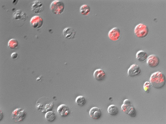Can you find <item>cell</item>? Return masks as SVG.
<instances>
[{
	"label": "cell",
	"mask_w": 166,
	"mask_h": 124,
	"mask_svg": "<svg viewBox=\"0 0 166 124\" xmlns=\"http://www.w3.org/2000/svg\"><path fill=\"white\" fill-rule=\"evenodd\" d=\"M31 8L32 12L38 13L41 12L44 10V6L41 2L36 0L32 2Z\"/></svg>",
	"instance_id": "30bf717a"
},
{
	"label": "cell",
	"mask_w": 166,
	"mask_h": 124,
	"mask_svg": "<svg viewBox=\"0 0 166 124\" xmlns=\"http://www.w3.org/2000/svg\"><path fill=\"white\" fill-rule=\"evenodd\" d=\"M17 53L16 52H13L11 55V56L13 59L16 58L17 57Z\"/></svg>",
	"instance_id": "603a6c76"
},
{
	"label": "cell",
	"mask_w": 166,
	"mask_h": 124,
	"mask_svg": "<svg viewBox=\"0 0 166 124\" xmlns=\"http://www.w3.org/2000/svg\"><path fill=\"white\" fill-rule=\"evenodd\" d=\"M120 32L119 29L115 27L111 30L108 33V37L109 39L113 41L118 40L120 36Z\"/></svg>",
	"instance_id": "ba28073f"
},
{
	"label": "cell",
	"mask_w": 166,
	"mask_h": 124,
	"mask_svg": "<svg viewBox=\"0 0 166 124\" xmlns=\"http://www.w3.org/2000/svg\"><path fill=\"white\" fill-rule=\"evenodd\" d=\"M141 72V69L136 64L131 65L128 70V74L130 77H134L139 75Z\"/></svg>",
	"instance_id": "52a82bcc"
},
{
	"label": "cell",
	"mask_w": 166,
	"mask_h": 124,
	"mask_svg": "<svg viewBox=\"0 0 166 124\" xmlns=\"http://www.w3.org/2000/svg\"><path fill=\"white\" fill-rule=\"evenodd\" d=\"M107 110L108 113L112 116L117 115L119 112L118 108L114 105H110L108 108Z\"/></svg>",
	"instance_id": "e0dca14e"
},
{
	"label": "cell",
	"mask_w": 166,
	"mask_h": 124,
	"mask_svg": "<svg viewBox=\"0 0 166 124\" xmlns=\"http://www.w3.org/2000/svg\"><path fill=\"white\" fill-rule=\"evenodd\" d=\"M93 75L94 78L98 81L103 80L106 75L105 72L103 69H96L94 71Z\"/></svg>",
	"instance_id": "9a60e30c"
},
{
	"label": "cell",
	"mask_w": 166,
	"mask_h": 124,
	"mask_svg": "<svg viewBox=\"0 0 166 124\" xmlns=\"http://www.w3.org/2000/svg\"><path fill=\"white\" fill-rule=\"evenodd\" d=\"M45 117L48 121L49 122L52 121L55 119V114L52 111H47L45 114Z\"/></svg>",
	"instance_id": "d6986e66"
},
{
	"label": "cell",
	"mask_w": 166,
	"mask_h": 124,
	"mask_svg": "<svg viewBox=\"0 0 166 124\" xmlns=\"http://www.w3.org/2000/svg\"><path fill=\"white\" fill-rule=\"evenodd\" d=\"M57 111L60 115L62 117L67 116L69 113V109L68 106L65 104H61L58 107Z\"/></svg>",
	"instance_id": "5bb4252c"
},
{
	"label": "cell",
	"mask_w": 166,
	"mask_h": 124,
	"mask_svg": "<svg viewBox=\"0 0 166 124\" xmlns=\"http://www.w3.org/2000/svg\"><path fill=\"white\" fill-rule=\"evenodd\" d=\"M26 13L20 10H16L13 13V19L16 20H25L27 18Z\"/></svg>",
	"instance_id": "7c38bea8"
},
{
	"label": "cell",
	"mask_w": 166,
	"mask_h": 124,
	"mask_svg": "<svg viewBox=\"0 0 166 124\" xmlns=\"http://www.w3.org/2000/svg\"><path fill=\"white\" fill-rule=\"evenodd\" d=\"M50 9L52 12L55 14L61 13L64 9V4L60 0H55L52 1L50 5Z\"/></svg>",
	"instance_id": "277c9868"
},
{
	"label": "cell",
	"mask_w": 166,
	"mask_h": 124,
	"mask_svg": "<svg viewBox=\"0 0 166 124\" xmlns=\"http://www.w3.org/2000/svg\"><path fill=\"white\" fill-rule=\"evenodd\" d=\"M30 22L32 27L35 28H39L43 24V19L41 17L35 16L31 18Z\"/></svg>",
	"instance_id": "9c48e42d"
},
{
	"label": "cell",
	"mask_w": 166,
	"mask_h": 124,
	"mask_svg": "<svg viewBox=\"0 0 166 124\" xmlns=\"http://www.w3.org/2000/svg\"><path fill=\"white\" fill-rule=\"evenodd\" d=\"M135 34L139 38H144L146 37L149 33L148 28V26L142 23H140L137 25L134 29Z\"/></svg>",
	"instance_id": "3957f363"
},
{
	"label": "cell",
	"mask_w": 166,
	"mask_h": 124,
	"mask_svg": "<svg viewBox=\"0 0 166 124\" xmlns=\"http://www.w3.org/2000/svg\"><path fill=\"white\" fill-rule=\"evenodd\" d=\"M18 42L15 39L13 38L10 39L8 43V46L11 49H14L18 45Z\"/></svg>",
	"instance_id": "ffe728a7"
},
{
	"label": "cell",
	"mask_w": 166,
	"mask_h": 124,
	"mask_svg": "<svg viewBox=\"0 0 166 124\" xmlns=\"http://www.w3.org/2000/svg\"><path fill=\"white\" fill-rule=\"evenodd\" d=\"M89 115L94 119H98L101 115V111L100 108L97 107L91 108L89 112Z\"/></svg>",
	"instance_id": "4fadbf2b"
},
{
	"label": "cell",
	"mask_w": 166,
	"mask_h": 124,
	"mask_svg": "<svg viewBox=\"0 0 166 124\" xmlns=\"http://www.w3.org/2000/svg\"><path fill=\"white\" fill-rule=\"evenodd\" d=\"M76 103L79 106H83L85 103L86 100L85 97L82 96L77 97L75 100Z\"/></svg>",
	"instance_id": "44dd1931"
},
{
	"label": "cell",
	"mask_w": 166,
	"mask_h": 124,
	"mask_svg": "<svg viewBox=\"0 0 166 124\" xmlns=\"http://www.w3.org/2000/svg\"><path fill=\"white\" fill-rule=\"evenodd\" d=\"M123 112L132 117L136 116V112L135 108L131 101L128 99H125L121 106Z\"/></svg>",
	"instance_id": "7a4b0ae2"
},
{
	"label": "cell",
	"mask_w": 166,
	"mask_h": 124,
	"mask_svg": "<svg viewBox=\"0 0 166 124\" xmlns=\"http://www.w3.org/2000/svg\"><path fill=\"white\" fill-rule=\"evenodd\" d=\"M90 7L87 4L82 5L80 8V11L81 14L85 16L88 15L90 13Z\"/></svg>",
	"instance_id": "ac0fdd59"
},
{
	"label": "cell",
	"mask_w": 166,
	"mask_h": 124,
	"mask_svg": "<svg viewBox=\"0 0 166 124\" xmlns=\"http://www.w3.org/2000/svg\"><path fill=\"white\" fill-rule=\"evenodd\" d=\"M76 32L70 27L65 28L63 30V35L67 39H71L74 38Z\"/></svg>",
	"instance_id": "8fae6325"
},
{
	"label": "cell",
	"mask_w": 166,
	"mask_h": 124,
	"mask_svg": "<svg viewBox=\"0 0 166 124\" xmlns=\"http://www.w3.org/2000/svg\"><path fill=\"white\" fill-rule=\"evenodd\" d=\"M148 58V54L145 51L141 50L137 52L136 54V59L140 62H143Z\"/></svg>",
	"instance_id": "2e32d148"
},
{
	"label": "cell",
	"mask_w": 166,
	"mask_h": 124,
	"mask_svg": "<svg viewBox=\"0 0 166 124\" xmlns=\"http://www.w3.org/2000/svg\"><path fill=\"white\" fill-rule=\"evenodd\" d=\"M147 64L151 68H155L159 65L160 60L156 55H151L148 56L147 59Z\"/></svg>",
	"instance_id": "8992f818"
},
{
	"label": "cell",
	"mask_w": 166,
	"mask_h": 124,
	"mask_svg": "<svg viewBox=\"0 0 166 124\" xmlns=\"http://www.w3.org/2000/svg\"><path fill=\"white\" fill-rule=\"evenodd\" d=\"M150 81L153 87L160 89L163 87L166 83V77L162 72H156L151 75Z\"/></svg>",
	"instance_id": "6da1fadb"
},
{
	"label": "cell",
	"mask_w": 166,
	"mask_h": 124,
	"mask_svg": "<svg viewBox=\"0 0 166 124\" xmlns=\"http://www.w3.org/2000/svg\"><path fill=\"white\" fill-rule=\"evenodd\" d=\"M26 113L25 111L21 108H18L14 110L12 114L11 118L15 122L22 121L25 117Z\"/></svg>",
	"instance_id": "5b68a950"
},
{
	"label": "cell",
	"mask_w": 166,
	"mask_h": 124,
	"mask_svg": "<svg viewBox=\"0 0 166 124\" xmlns=\"http://www.w3.org/2000/svg\"><path fill=\"white\" fill-rule=\"evenodd\" d=\"M151 85L150 82L146 81L143 85V89L146 93H149L150 91Z\"/></svg>",
	"instance_id": "7402d4cb"
}]
</instances>
